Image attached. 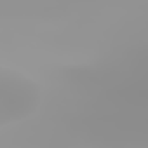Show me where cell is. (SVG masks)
Returning <instances> with one entry per match:
<instances>
[{
  "label": "cell",
  "instance_id": "cell-1",
  "mask_svg": "<svg viewBox=\"0 0 148 148\" xmlns=\"http://www.w3.org/2000/svg\"><path fill=\"white\" fill-rule=\"evenodd\" d=\"M42 89L28 73L0 66V127L16 125L37 113Z\"/></svg>",
  "mask_w": 148,
  "mask_h": 148
}]
</instances>
